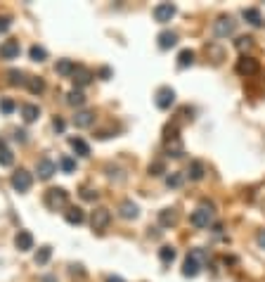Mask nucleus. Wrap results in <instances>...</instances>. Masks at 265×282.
Wrapping results in <instances>:
<instances>
[{
  "label": "nucleus",
  "instance_id": "1",
  "mask_svg": "<svg viewBox=\"0 0 265 282\" xmlns=\"http://www.w3.org/2000/svg\"><path fill=\"white\" fill-rule=\"evenodd\" d=\"M213 221V202H202V206L197 211H192L190 223L194 228H209Z\"/></svg>",
  "mask_w": 265,
  "mask_h": 282
},
{
  "label": "nucleus",
  "instance_id": "2",
  "mask_svg": "<svg viewBox=\"0 0 265 282\" xmlns=\"http://www.w3.org/2000/svg\"><path fill=\"white\" fill-rule=\"evenodd\" d=\"M66 202H69V192H66L64 187H50V190L45 192V206H48L50 211L64 209Z\"/></svg>",
  "mask_w": 265,
  "mask_h": 282
},
{
  "label": "nucleus",
  "instance_id": "3",
  "mask_svg": "<svg viewBox=\"0 0 265 282\" xmlns=\"http://www.w3.org/2000/svg\"><path fill=\"white\" fill-rule=\"evenodd\" d=\"M234 29H237V22H234L230 14H223V17H218V19L213 22V33H215L218 38H227V36H232Z\"/></svg>",
  "mask_w": 265,
  "mask_h": 282
},
{
  "label": "nucleus",
  "instance_id": "4",
  "mask_svg": "<svg viewBox=\"0 0 265 282\" xmlns=\"http://www.w3.org/2000/svg\"><path fill=\"white\" fill-rule=\"evenodd\" d=\"M12 187L17 190V192H29L33 185V175L26 171V169H19L17 173H12Z\"/></svg>",
  "mask_w": 265,
  "mask_h": 282
},
{
  "label": "nucleus",
  "instance_id": "5",
  "mask_svg": "<svg viewBox=\"0 0 265 282\" xmlns=\"http://www.w3.org/2000/svg\"><path fill=\"white\" fill-rule=\"evenodd\" d=\"M109 221H111V211L105 209V206H100V209L93 211V216H90V226H93V230L102 232V230L109 226Z\"/></svg>",
  "mask_w": 265,
  "mask_h": 282
},
{
  "label": "nucleus",
  "instance_id": "6",
  "mask_svg": "<svg viewBox=\"0 0 265 282\" xmlns=\"http://www.w3.org/2000/svg\"><path fill=\"white\" fill-rule=\"evenodd\" d=\"M154 102H157V107L159 109H170L173 107V102H175V90H173L170 86H161L159 90H157Z\"/></svg>",
  "mask_w": 265,
  "mask_h": 282
},
{
  "label": "nucleus",
  "instance_id": "7",
  "mask_svg": "<svg viewBox=\"0 0 265 282\" xmlns=\"http://www.w3.org/2000/svg\"><path fill=\"white\" fill-rule=\"evenodd\" d=\"M234 69H237L239 76H254V74H258L261 64H258V59H254V57H242V59H237Z\"/></svg>",
  "mask_w": 265,
  "mask_h": 282
},
{
  "label": "nucleus",
  "instance_id": "8",
  "mask_svg": "<svg viewBox=\"0 0 265 282\" xmlns=\"http://www.w3.org/2000/svg\"><path fill=\"white\" fill-rule=\"evenodd\" d=\"M175 5H170V2H159L154 10H152V14H154V19L159 24H166V22H170L173 17H175Z\"/></svg>",
  "mask_w": 265,
  "mask_h": 282
},
{
  "label": "nucleus",
  "instance_id": "9",
  "mask_svg": "<svg viewBox=\"0 0 265 282\" xmlns=\"http://www.w3.org/2000/svg\"><path fill=\"white\" fill-rule=\"evenodd\" d=\"M36 173H38L41 180H50V178L57 173V164H54L53 159H48V157H43L41 162L36 164Z\"/></svg>",
  "mask_w": 265,
  "mask_h": 282
},
{
  "label": "nucleus",
  "instance_id": "10",
  "mask_svg": "<svg viewBox=\"0 0 265 282\" xmlns=\"http://www.w3.org/2000/svg\"><path fill=\"white\" fill-rule=\"evenodd\" d=\"M19 53H21L19 41H5V43L0 45V57L2 59H17Z\"/></svg>",
  "mask_w": 265,
  "mask_h": 282
},
{
  "label": "nucleus",
  "instance_id": "11",
  "mask_svg": "<svg viewBox=\"0 0 265 282\" xmlns=\"http://www.w3.org/2000/svg\"><path fill=\"white\" fill-rule=\"evenodd\" d=\"M118 214H121V218H126V221H135L140 216V206L133 199H126V202H121V206H118Z\"/></svg>",
  "mask_w": 265,
  "mask_h": 282
},
{
  "label": "nucleus",
  "instance_id": "12",
  "mask_svg": "<svg viewBox=\"0 0 265 282\" xmlns=\"http://www.w3.org/2000/svg\"><path fill=\"white\" fill-rule=\"evenodd\" d=\"M71 81H74L76 88H85L90 81H93V71L85 69V66H76V71L71 74Z\"/></svg>",
  "mask_w": 265,
  "mask_h": 282
},
{
  "label": "nucleus",
  "instance_id": "13",
  "mask_svg": "<svg viewBox=\"0 0 265 282\" xmlns=\"http://www.w3.org/2000/svg\"><path fill=\"white\" fill-rule=\"evenodd\" d=\"M93 123H95V112H90V109L76 112V116H74V126H76V128H90Z\"/></svg>",
  "mask_w": 265,
  "mask_h": 282
},
{
  "label": "nucleus",
  "instance_id": "14",
  "mask_svg": "<svg viewBox=\"0 0 265 282\" xmlns=\"http://www.w3.org/2000/svg\"><path fill=\"white\" fill-rule=\"evenodd\" d=\"M14 247L19 251H31L33 249V235L29 230H19L17 237H14Z\"/></svg>",
  "mask_w": 265,
  "mask_h": 282
},
{
  "label": "nucleus",
  "instance_id": "15",
  "mask_svg": "<svg viewBox=\"0 0 265 282\" xmlns=\"http://www.w3.org/2000/svg\"><path fill=\"white\" fill-rule=\"evenodd\" d=\"M159 226L161 228H173V226H178V211H175V209H161Z\"/></svg>",
  "mask_w": 265,
  "mask_h": 282
},
{
  "label": "nucleus",
  "instance_id": "16",
  "mask_svg": "<svg viewBox=\"0 0 265 282\" xmlns=\"http://www.w3.org/2000/svg\"><path fill=\"white\" fill-rule=\"evenodd\" d=\"M202 268H204L202 263L194 259V256H190V254H187V259H185V266H182V275H185V278H197Z\"/></svg>",
  "mask_w": 265,
  "mask_h": 282
},
{
  "label": "nucleus",
  "instance_id": "17",
  "mask_svg": "<svg viewBox=\"0 0 265 282\" xmlns=\"http://www.w3.org/2000/svg\"><path fill=\"white\" fill-rule=\"evenodd\" d=\"M157 41H159L161 50H170L173 45L178 43V33L175 31H161L159 36H157Z\"/></svg>",
  "mask_w": 265,
  "mask_h": 282
},
{
  "label": "nucleus",
  "instance_id": "18",
  "mask_svg": "<svg viewBox=\"0 0 265 282\" xmlns=\"http://www.w3.org/2000/svg\"><path fill=\"white\" fill-rule=\"evenodd\" d=\"M54 71H57L59 76H71V74L76 71V62H74V59H57Z\"/></svg>",
  "mask_w": 265,
  "mask_h": 282
},
{
  "label": "nucleus",
  "instance_id": "19",
  "mask_svg": "<svg viewBox=\"0 0 265 282\" xmlns=\"http://www.w3.org/2000/svg\"><path fill=\"white\" fill-rule=\"evenodd\" d=\"M38 116H41V107L38 105H21V119L26 123H33Z\"/></svg>",
  "mask_w": 265,
  "mask_h": 282
},
{
  "label": "nucleus",
  "instance_id": "20",
  "mask_svg": "<svg viewBox=\"0 0 265 282\" xmlns=\"http://www.w3.org/2000/svg\"><path fill=\"white\" fill-rule=\"evenodd\" d=\"M64 218H66V223H69V226H81V223L85 221V214L78 209V206H71V209L64 214Z\"/></svg>",
  "mask_w": 265,
  "mask_h": 282
},
{
  "label": "nucleus",
  "instance_id": "21",
  "mask_svg": "<svg viewBox=\"0 0 265 282\" xmlns=\"http://www.w3.org/2000/svg\"><path fill=\"white\" fill-rule=\"evenodd\" d=\"M242 17H244L251 26H261V24H263V17H261V10H258V7H246V10L242 12Z\"/></svg>",
  "mask_w": 265,
  "mask_h": 282
},
{
  "label": "nucleus",
  "instance_id": "22",
  "mask_svg": "<svg viewBox=\"0 0 265 282\" xmlns=\"http://www.w3.org/2000/svg\"><path fill=\"white\" fill-rule=\"evenodd\" d=\"M187 175H190V180H202L204 175H206V169H204V164L202 162H192L190 164V169H187Z\"/></svg>",
  "mask_w": 265,
  "mask_h": 282
},
{
  "label": "nucleus",
  "instance_id": "23",
  "mask_svg": "<svg viewBox=\"0 0 265 282\" xmlns=\"http://www.w3.org/2000/svg\"><path fill=\"white\" fill-rule=\"evenodd\" d=\"M26 88H29L31 95H41L43 90H45V81L41 76H31V78H26Z\"/></svg>",
  "mask_w": 265,
  "mask_h": 282
},
{
  "label": "nucleus",
  "instance_id": "24",
  "mask_svg": "<svg viewBox=\"0 0 265 282\" xmlns=\"http://www.w3.org/2000/svg\"><path fill=\"white\" fill-rule=\"evenodd\" d=\"M69 145H71V150H74L78 157H88V154H90V147H88V142H85L83 138H71Z\"/></svg>",
  "mask_w": 265,
  "mask_h": 282
},
{
  "label": "nucleus",
  "instance_id": "25",
  "mask_svg": "<svg viewBox=\"0 0 265 282\" xmlns=\"http://www.w3.org/2000/svg\"><path fill=\"white\" fill-rule=\"evenodd\" d=\"M50 256H53V247L50 244H45V247H41V249L36 251V266H45L48 261H50Z\"/></svg>",
  "mask_w": 265,
  "mask_h": 282
},
{
  "label": "nucleus",
  "instance_id": "26",
  "mask_svg": "<svg viewBox=\"0 0 265 282\" xmlns=\"http://www.w3.org/2000/svg\"><path fill=\"white\" fill-rule=\"evenodd\" d=\"M194 64V50H180V55H178V66L180 69H187V66Z\"/></svg>",
  "mask_w": 265,
  "mask_h": 282
},
{
  "label": "nucleus",
  "instance_id": "27",
  "mask_svg": "<svg viewBox=\"0 0 265 282\" xmlns=\"http://www.w3.org/2000/svg\"><path fill=\"white\" fill-rule=\"evenodd\" d=\"M83 102H85V95L78 90V88L66 95V105H69V107H83Z\"/></svg>",
  "mask_w": 265,
  "mask_h": 282
},
{
  "label": "nucleus",
  "instance_id": "28",
  "mask_svg": "<svg viewBox=\"0 0 265 282\" xmlns=\"http://www.w3.org/2000/svg\"><path fill=\"white\" fill-rule=\"evenodd\" d=\"M29 57H31L33 62H45L48 59V50L43 45H31L29 48Z\"/></svg>",
  "mask_w": 265,
  "mask_h": 282
},
{
  "label": "nucleus",
  "instance_id": "29",
  "mask_svg": "<svg viewBox=\"0 0 265 282\" xmlns=\"http://www.w3.org/2000/svg\"><path fill=\"white\" fill-rule=\"evenodd\" d=\"M182 183H185V173H180V171L166 175V187H180Z\"/></svg>",
  "mask_w": 265,
  "mask_h": 282
},
{
  "label": "nucleus",
  "instance_id": "30",
  "mask_svg": "<svg viewBox=\"0 0 265 282\" xmlns=\"http://www.w3.org/2000/svg\"><path fill=\"white\" fill-rule=\"evenodd\" d=\"M7 81H10V86H21V83H26L24 71H19V69H10V71H7Z\"/></svg>",
  "mask_w": 265,
  "mask_h": 282
},
{
  "label": "nucleus",
  "instance_id": "31",
  "mask_svg": "<svg viewBox=\"0 0 265 282\" xmlns=\"http://www.w3.org/2000/svg\"><path fill=\"white\" fill-rule=\"evenodd\" d=\"M159 259H161V263H173V261H175V249H173V247H161Z\"/></svg>",
  "mask_w": 265,
  "mask_h": 282
},
{
  "label": "nucleus",
  "instance_id": "32",
  "mask_svg": "<svg viewBox=\"0 0 265 282\" xmlns=\"http://www.w3.org/2000/svg\"><path fill=\"white\" fill-rule=\"evenodd\" d=\"M168 157H173V159L182 157V145L178 138H173V142H168Z\"/></svg>",
  "mask_w": 265,
  "mask_h": 282
},
{
  "label": "nucleus",
  "instance_id": "33",
  "mask_svg": "<svg viewBox=\"0 0 265 282\" xmlns=\"http://www.w3.org/2000/svg\"><path fill=\"white\" fill-rule=\"evenodd\" d=\"M59 169H62L64 173H74V171H76V162L71 159V157H62V159H59Z\"/></svg>",
  "mask_w": 265,
  "mask_h": 282
},
{
  "label": "nucleus",
  "instance_id": "34",
  "mask_svg": "<svg viewBox=\"0 0 265 282\" xmlns=\"http://www.w3.org/2000/svg\"><path fill=\"white\" fill-rule=\"evenodd\" d=\"M12 164H14V154H12L7 147H5V150H0V166H5V169H7V166H12Z\"/></svg>",
  "mask_w": 265,
  "mask_h": 282
},
{
  "label": "nucleus",
  "instance_id": "35",
  "mask_svg": "<svg viewBox=\"0 0 265 282\" xmlns=\"http://www.w3.org/2000/svg\"><path fill=\"white\" fill-rule=\"evenodd\" d=\"M237 50H249L251 45H254V38L251 36H242V38H237Z\"/></svg>",
  "mask_w": 265,
  "mask_h": 282
},
{
  "label": "nucleus",
  "instance_id": "36",
  "mask_svg": "<svg viewBox=\"0 0 265 282\" xmlns=\"http://www.w3.org/2000/svg\"><path fill=\"white\" fill-rule=\"evenodd\" d=\"M149 173H152V175L166 173V164H163V162H152V164H149Z\"/></svg>",
  "mask_w": 265,
  "mask_h": 282
},
{
  "label": "nucleus",
  "instance_id": "37",
  "mask_svg": "<svg viewBox=\"0 0 265 282\" xmlns=\"http://www.w3.org/2000/svg\"><path fill=\"white\" fill-rule=\"evenodd\" d=\"M190 256H194V259L199 261V263H206V261H209V254H206V251L204 249H199V247H197V249H190Z\"/></svg>",
  "mask_w": 265,
  "mask_h": 282
},
{
  "label": "nucleus",
  "instance_id": "38",
  "mask_svg": "<svg viewBox=\"0 0 265 282\" xmlns=\"http://www.w3.org/2000/svg\"><path fill=\"white\" fill-rule=\"evenodd\" d=\"M81 199H83V202H95L97 192L95 190H90V187H81Z\"/></svg>",
  "mask_w": 265,
  "mask_h": 282
},
{
  "label": "nucleus",
  "instance_id": "39",
  "mask_svg": "<svg viewBox=\"0 0 265 282\" xmlns=\"http://www.w3.org/2000/svg\"><path fill=\"white\" fill-rule=\"evenodd\" d=\"M0 112H2V114H12V112H14V102H12L10 98L0 100Z\"/></svg>",
  "mask_w": 265,
  "mask_h": 282
},
{
  "label": "nucleus",
  "instance_id": "40",
  "mask_svg": "<svg viewBox=\"0 0 265 282\" xmlns=\"http://www.w3.org/2000/svg\"><path fill=\"white\" fill-rule=\"evenodd\" d=\"M53 128L57 130V133H64V128H66V123H64L59 116H54V121H53Z\"/></svg>",
  "mask_w": 265,
  "mask_h": 282
},
{
  "label": "nucleus",
  "instance_id": "41",
  "mask_svg": "<svg viewBox=\"0 0 265 282\" xmlns=\"http://www.w3.org/2000/svg\"><path fill=\"white\" fill-rule=\"evenodd\" d=\"M10 24H12L10 17H0V33L7 31V29H10Z\"/></svg>",
  "mask_w": 265,
  "mask_h": 282
},
{
  "label": "nucleus",
  "instance_id": "42",
  "mask_svg": "<svg viewBox=\"0 0 265 282\" xmlns=\"http://www.w3.org/2000/svg\"><path fill=\"white\" fill-rule=\"evenodd\" d=\"M256 242H258V247H261V249H265V230H261V232L256 235Z\"/></svg>",
  "mask_w": 265,
  "mask_h": 282
},
{
  "label": "nucleus",
  "instance_id": "43",
  "mask_svg": "<svg viewBox=\"0 0 265 282\" xmlns=\"http://www.w3.org/2000/svg\"><path fill=\"white\" fill-rule=\"evenodd\" d=\"M14 140H17V142H26V130H14Z\"/></svg>",
  "mask_w": 265,
  "mask_h": 282
},
{
  "label": "nucleus",
  "instance_id": "44",
  "mask_svg": "<svg viewBox=\"0 0 265 282\" xmlns=\"http://www.w3.org/2000/svg\"><path fill=\"white\" fill-rule=\"evenodd\" d=\"M100 76L105 78V81L106 78H111V69H109V66H102V69H100Z\"/></svg>",
  "mask_w": 265,
  "mask_h": 282
},
{
  "label": "nucleus",
  "instance_id": "45",
  "mask_svg": "<svg viewBox=\"0 0 265 282\" xmlns=\"http://www.w3.org/2000/svg\"><path fill=\"white\" fill-rule=\"evenodd\" d=\"M106 282H126V280H123V278H118V275H109Z\"/></svg>",
  "mask_w": 265,
  "mask_h": 282
},
{
  "label": "nucleus",
  "instance_id": "46",
  "mask_svg": "<svg viewBox=\"0 0 265 282\" xmlns=\"http://www.w3.org/2000/svg\"><path fill=\"white\" fill-rule=\"evenodd\" d=\"M41 282H57V278H54V275H43Z\"/></svg>",
  "mask_w": 265,
  "mask_h": 282
}]
</instances>
